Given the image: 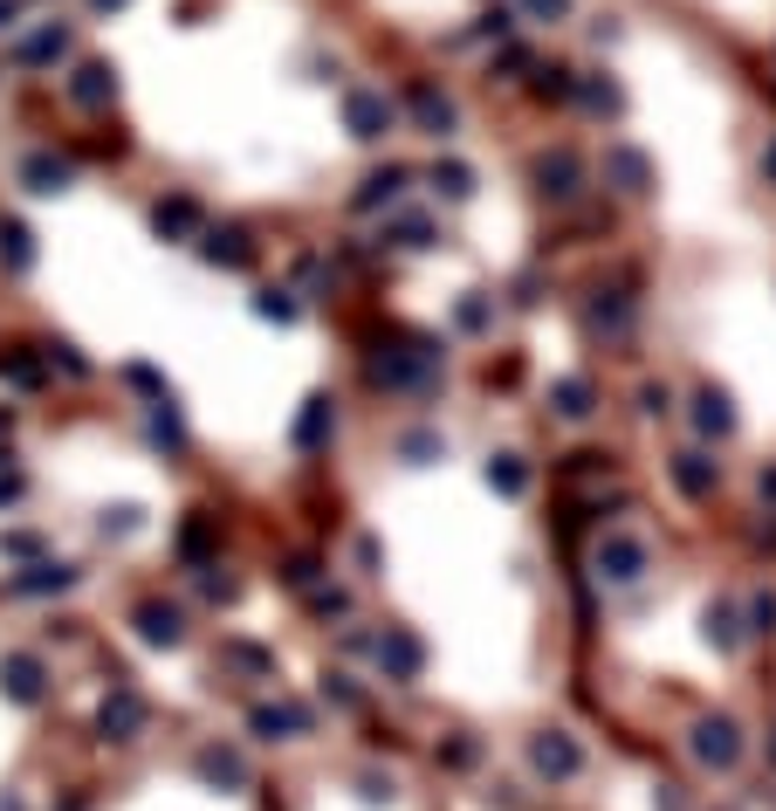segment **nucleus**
<instances>
[{
    "mask_svg": "<svg viewBox=\"0 0 776 811\" xmlns=\"http://www.w3.org/2000/svg\"><path fill=\"white\" fill-rule=\"evenodd\" d=\"M392 125H399V104H392L379 84H351V90H344V131H351L357 145H385Z\"/></svg>",
    "mask_w": 776,
    "mask_h": 811,
    "instance_id": "obj_1",
    "label": "nucleus"
},
{
    "mask_svg": "<svg viewBox=\"0 0 776 811\" xmlns=\"http://www.w3.org/2000/svg\"><path fill=\"white\" fill-rule=\"evenodd\" d=\"M529 770H537L543 784L585 778V743L570 736V729H537V736H529Z\"/></svg>",
    "mask_w": 776,
    "mask_h": 811,
    "instance_id": "obj_2",
    "label": "nucleus"
},
{
    "mask_svg": "<svg viewBox=\"0 0 776 811\" xmlns=\"http://www.w3.org/2000/svg\"><path fill=\"white\" fill-rule=\"evenodd\" d=\"M687 756L721 778V770H735V763H743V729H735L728 715H701V722L687 729Z\"/></svg>",
    "mask_w": 776,
    "mask_h": 811,
    "instance_id": "obj_3",
    "label": "nucleus"
},
{
    "mask_svg": "<svg viewBox=\"0 0 776 811\" xmlns=\"http://www.w3.org/2000/svg\"><path fill=\"white\" fill-rule=\"evenodd\" d=\"M405 117H413V131L433 138V145L461 131V104L446 97L440 84H426V76H420V84H405Z\"/></svg>",
    "mask_w": 776,
    "mask_h": 811,
    "instance_id": "obj_4",
    "label": "nucleus"
},
{
    "mask_svg": "<svg viewBox=\"0 0 776 811\" xmlns=\"http://www.w3.org/2000/svg\"><path fill=\"white\" fill-rule=\"evenodd\" d=\"M591 564H598L605 585H639V578L652 571V550H646V537H632V530H605Z\"/></svg>",
    "mask_w": 776,
    "mask_h": 811,
    "instance_id": "obj_5",
    "label": "nucleus"
},
{
    "mask_svg": "<svg viewBox=\"0 0 776 811\" xmlns=\"http://www.w3.org/2000/svg\"><path fill=\"white\" fill-rule=\"evenodd\" d=\"M440 372V351L420 338V344H405V351H379L372 358V385H392V392H405V385H426Z\"/></svg>",
    "mask_w": 776,
    "mask_h": 811,
    "instance_id": "obj_6",
    "label": "nucleus"
},
{
    "mask_svg": "<svg viewBox=\"0 0 776 811\" xmlns=\"http://www.w3.org/2000/svg\"><path fill=\"white\" fill-rule=\"evenodd\" d=\"M145 722H151L145 695L117 681L110 695H104V709H97V736H104V743H138V736H145Z\"/></svg>",
    "mask_w": 776,
    "mask_h": 811,
    "instance_id": "obj_7",
    "label": "nucleus"
},
{
    "mask_svg": "<svg viewBox=\"0 0 776 811\" xmlns=\"http://www.w3.org/2000/svg\"><path fill=\"white\" fill-rule=\"evenodd\" d=\"M35 199H56V193H69L76 186V158L69 152H56V145H35L28 158H21V173H14Z\"/></svg>",
    "mask_w": 776,
    "mask_h": 811,
    "instance_id": "obj_8",
    "label": "nucleus"
},
{
    "mask_svg": "<svg viewBox=\"0 0 776 811\" xmlns=\"http://www.w3.org/2000/svg\"><path fill=\"white\" fill-rule=\"evenodd\" d=\"M0 695H8L14 709H42V695H49L42 654H0Z\"/></svg>",
    "mask_w": 776,
    "mask_h": 811,
    "instance_id": "obj_9",
    "label": "nucleus"
},
{
    "mask_svg": "<svg viewBox=\"0 0 776 811\" xmlns=\"http://www.w3.org/2000/svg\"><path fill=\"white\" fill-rule=\"evenodd\" d=\"M372 654H379V674L385 681H420L426 674V646H420V633H405V626H385L372 639Z\"/></svg>",
    "mask_w": 776,
    "mask_h": 811,
    "instance_id": "obj_10",
    "label": "nucleus"
},
{
    "mask_svg": "<svg viewBox=\"0 0 776 811\" xmlns=\"http://www.w3.org/2000/svg\"><path fill=\"white\" fill-rule=\"evenodd\" d=\"M537 186H543V199H550V207H570V199L585 193V158L570 152V145L543 152V158H537Z\"/></svg>",
    "mask_w": 776,
    "mask_h": 811,
    "instance_id": "obj_11",
    "label": "nucleus"
},
{
    "mask_svg": "<svg viewBox=\"0 0 776 811\" xmlns=\"http://www.w3.org/2000/svg\"><path fill=\"white\" fill-rule=\"evenodd\" d=\"M131 626H138L145 646H186V605H173V598H138L131 605Z\"/></svg>",
    "mask_w": 776,
    "mask_h": 811,
    "instance_id": "obj_12",
    "label": "nucleus"
},
{
    "mask_svg": "<svg viewBox=\"0 0 776 811\" xmlns=\"http://www.w3.org/2000/svg\"><path fill=\"white\" fill-rule=\"evenodd\" d=\"M255 234L248 227H199V262H207V268H255Z\"/></svg>",
    "mask_w": 776,
    "mask_h": 811,
    "instance_id": "obj_13",
    "label": "nucleus"
},
{
    "mask_svg": "<svg viewBox=\"0 0 776 811\" xmlns=\"http://www.w3.org/2000/svg\"><path fill=\"white\" fill-rule=\"evenodd\" d=\"M193 778L214 784V791H248V756L234 743H199L193 750Z\"/></svg>",
    "mask_w": 776,
    "mask_h": 811,
    "instance_id": "obj_14",
    "label": "nucleus"
},
{
    "mask_svg": "<svg viewBox=\"0 0 776 811\" xmlns=\"http://www.w3.org/2000/svg\"><path fill=\"white\" fill-rule=\"evenodd\" d=\"M667 475H674V489H680L687 502H708V496L721 489V461H715L708 448H680V455L667 461Z\"/></svg>",
    "mask_w": 776,
    "mask_h": 811,
    "instance_id": "obj_15",
    "label": "nucleus"
},
{
    "mask_svg": "<svg viewBox=\"0 0 776 811\" xmlns=\"http://www.w3.org/2000/svg\"><path fill=\"white\" fill-rule=\"evenodd\" d=\"M248 736H262V743H296V736H310V709L303 702H255L248 709Z\"/></svg>",
    "mask_w": 776,
    "mask_h": 811,
    "instance_id": "obj_16",
    "label": "nucleus"
},
{
    "mask_svg": "<svg viewBox=\"0 0 776 811\" xmlns=\"http://www.w3.org/2000/svg\"><path fill=\"white\" fill-rule=\"evenodd\" d=\"M62 97H69L76 110H110V104H117V69L97 62V56H90V62H76V69H69V84H62Z\"/></svg>",
    "mask_w": 776,
    "mask_h": 811,
    "instance_id": "obj_17",
    "label": "nucleus"
},
{
    "mask_svg": "<svg viewBox=\"0 0 776 811\" xmlns=\"http://www.w3.org/2000/svg\"><path fill=\"white\" fill-rule=\"evenodd\" d=\"M405 186H413V173H405V166H379V173H364V179H357V193H351V214H392L399 199H405Z\"/></svg>",
    "mask_w": 776,
    "mask_h": 811,
    "instance_id": "obj_18",
    "label": "nucleus"
},
{
    "mask_svg": "<svg viewBox=\"0 0 776 811\" xmlns=\"http://www.w3.org/2000/svg\"><path fill=\"white\" fill-rule=\"evenodd\" d=\"M199 227H207V214H199V199H193V193L151 199V234H158V241H199Z\"/></svg>",
    "mask_w": 776,
    "mask_h": 811,
    "instance_id": "obj_19",
    "label": "nucleus"
},
{
    "mask_svg": "<svg viewBox=\"0 0 776 811\" xmlns=\"http://www.w3.org/2000/svg\"><path fill=\"white\" fill-rule=\"evenodd\" d=\"M69 49H76L69 21H42L35 35H21V42H14V62L21 69H56V62H69Z\"/></svg>",
    "mask_w": 776,
    "mask_h": 811,
    "instance_id": "obj_20",
    "label": "nucleus"
},
{
    "mask_svg": "<svg viewBox=\"0 0 776 811\" xmlns=\"http://www.w3.org/2000/svg\"><path fill=\"white\" fill-rule=\"evenodd\" d=\"M289 440H296L303 455L331 448V440H337V399H331V392H310V399H303V413H296V427H289Z\"/></svg>",
    "mask_w": 776,
    "mask_h": 811,
    "instance_id": "obj_21",
    "label": "nucleus"
},
{
    "mask_svg": "<svg viewBox=\"0 0 776 811\" xmlns=\"http://www.w3.org/2000/svg\"><path fill=\"white\" fill-rule=\"evenodd\" d=\"M76 585H84V571H76V564H56V557H35L28 571L14 578L21 598H62V592H76Z\"/></svg>",
    "mask_w": 776,
    "mask_h": 811,
    "instance_id": "obj_22",
    "label": "nucleus"
},
{
    "mask_svg": "<svg viewBox=\"0 0 776 811\" xmlns=\"http://www.w3.org/2000/svg\"><path fill=\"white\" fill-rule=\"evenodd\" d=\"M605 179L619 193H652V158L639 145H605Z\"/></svg>",
    "mask_w": 776,
    "mask_h": 811,
    "instance_id": "obj_23",
    "label": "nucleus"
},
{
    "mask_svg": "<svg viewBox=\"0 0 776 811\" xmlns=\"http://www.w3.org/2000/svg\"><path fill=\"white\" fill-rule=\"evenodd\" d=\"M687 420H694V433H701V440H728L735 433V406H728L721 385H701V392H694V406H687Z\"/></svg>",
    "mask_w": 776,
    "mask_h": 811,
    "instance_id": "obj_24",
    "label": "nucleus"
},
{
    "mask_svg": "<svg viewBox=\"0 0 776 811\" xmlns=\"http://www.w3.org/2000/svg\"><path fill=\"white\" fill-rule=\"evenodd\" d=\"M632 316H639V310H632V296H626V290H598V296H591V310H585V323H591L598 338H632Z\"/></svg>",
    "mask_w": 776,
    "mask_h": 811,
    "instance_id": "obj_25",
    "label": "nucleus"
},
{
    "mask_svg": "<svg viewBox=\"0 0 776 811\" xmlns=\"http://www.w3.org/2000/svg\"><path fill=\"white\" fill-rule=\"evenodd\" d=\"M214 550H220V516L193 509V516H186V530H179V564H186V571H199V564H207Z\"/></svg>",
    "mask_w": 776,
    "mask_h": 811,
    "instance_id": "obj_26",
    "label": "nucleus"
},
{
    "mask_svg": "<svg viewBox=\"0 0 776 811\" xmlns=\"http://www.w3.org/2000/svg\"><path fill=\"white\" fill-rule=\"evenodd\" d=\"M550 413H557V420H591V413H598L591 379H585V372H563V379L550 385Z\"/></svg>",
    "mask_w": 776,
    "mask_h": 811,
    "instance_id": "obj_27",
    "label": "nucleus"
},
{
    "mask_svg": "<svg viewBox=\"0 0 776 811\" xmlns=\"http://www.w3.org/2000/svg\"><path fill=\"white\" fill-rule=\"evenodd\" d=\"M145 440H151V448H166V455H179V448H186V420L173 413V399H166V392H158V399L145 406Z\"/></svg>",
    "mask_w": 776,
    "mask_h": 811,
    "instance_id": "obj_28",
    "label": "nucleus"
},
{
    "mask_svg": "<svg viewBox=\"0 0 776 811\" xmlns=\"http://www.w3.org/2000/svg\"><path fill=\"white\" fill-rule=\"evenodd\" d=\"M0 379H8L14 392H35L49 379V364H42V351H28V344H0Z\"/></svg>",
    "mask_w": 776,
    "mask_h": 811,
    "instance_id": "obj_29",
    "label": "nucleus"
},
{
    "mask_svg": "<svg viewBox=\"0 0 776 811\" xmlns=\"http://www.w3.org/2000/svg\"><path fill=\"white\" fill-rule=\"evenodd\" d=\"M578 104L598 117V125H611V117L626 110V90H619V84H611V76L598 69V76H578Z\"/></svg>",
    "mask_w": 776,
    "mask_h": 811,
    "instance_id": "obj_30",
    "label": "nucleus"
},
{
    "mask_svg": "<svg viewBox=\"0 0 776 811\" xmlns=\"http://www.w3.org/2000/svg\"><path fill=\"white\" fill-rule=\"evenodd\" d=\"M529 97H537V104H578V69H570V62H543L537 84H529Z\"/></svg>",
    "mask_w": 776,
    "mask_h": 811,
    "instance_id": "obj_31",
    "label": "nucleus"
},
{
    "mask_svg": "<svg viewBox=\"0 0 776 811\" xmlns=\"http://www.w3.org/2000/svg\"><path fill=\"white\" fill-rule=\"evenodd\" d=\"M433 193L440 199H454V207H461V199H474V166H468V158H433Z\"/></svg>",
    "mask_w": 776,
    "mask_h": 811,
    "instance_id": "obj_32",
    "label": "nucleus"
},
{
    "mask_svg": "<svg viewBox=\"0 0 776 811\" xmlns=\"http://www.w3.org/2000/svg\"><path fill=\"white\" fill-rule=\"evenodd\" d=\"M529 481H537V475H529V461L522 455H488V489H495V496H529Z\"/></svg>",
    "mask_w": 776,
    "mask_h": 811,
    "instance_id": "obj_33",
    "label": "nucleus"
},
{
    "mask_svg": "<svg viewBox=\"0 0 776 811\" xmlns=\"http://www.w3.org/2000/svg\"><path fill=\"white\" fill-rule=\"evenodd\" d=\"M0 262H8V275H28L35 268V234L21 221H0Z\"/></svg>",
    "mask_w": 776,
    "mask_h": 811,
    "instance_id": "obj_34",
    "label": "nucleus"
},
{
    "mask_svg": "<svg viewBox=\"0 0 776 811\" xmlns=\"http://www.w3.org/2000/svg\"><path fill=\"white\" fill-rule=\"evenodd\" d=\"M708 646H715V654H735V646H743V619H735L728 598L708 605Z\"/></svg>",
    "mask_w": 776,
    "mask_h": 811,
    "instance_id": "obj_35",
    "label": "nucleus"
},
{
    "mask_svg": "<svg viewBox=\"0 0 776 811\" xmlns=\"http://www.w3.org/2000/svg\"><path fill=\"white\" fill-rule=\"evenodd\" d=\"M385 241H392V248H433V221L426 214H399V221H385Z\"/></svg>",
    "mask_w": 776,
    "mask_h": 811,
    "instance_id": "obj_36",
    "label": "nucleus"
},
{
    "mask_svg": "<svg viewBox=\"0 0 776 811\" xmlns=\"http://www.w3.org/2000/svg\"><path fill=\"white\" fill-rule=\"evenodd\" d=\"M255 316H262V323H282V331H289V323L303 316V310H296V290H255Z\"/></svg>",
    "mask_w": 776,
    "mask_h": 811,
    "instance_id": "obj_37",
    "label": "nucleus"
},
{
    "mask_svg": "<svg viewBox=\"0 0 776 811\" xmlns=\"http://www.w3.org/2000/svg\"><path fill=\"white\" fill-rule=\"evenodd\" d=\"M399 455H405V461H413V468H433V461L446 455V440H440L433 427H413V433H405V440H399Z\"/></svg>",
    "mask_w": 776,
    "mask_h": 811,
    "instance_id": "obj_38",
    "label": "nucleus"
},
{
    "mask_svg": "<svg viewBox=\"0 0 776 811\" xmlns=\"http://www.w3.org/2000/svg\"><path fill=\"white\" fill-rule=\"evenodd\" d=\"M310 613L316 619H351V592L344 585H310Z\"/></svg>",
    "mask_w": 776,
    "mask_h": 811,
    "instance_id": "obj_39",
    "label": "nucleus"
},
{
    "mask_svg": "<svg viewBox=\"0 0 776 811\" xmlns=\"http://www.w3.org/2000/svg\"><path fill=\"white\" fill-rule=\"evenodd\" d=\"M515 35V14L509 8H488L481 21H474V35H461V42H509Z\"/></svg>",
    "mask_w": 776,
    "mask_h": 811,
    "instance_id": "obj_40",
    "label": "nucleus"
},
{
    "mask_svg": "<svg viewBox=\"0 0 776 811\" xmlns=\"http://www.w3.org/2000/svg\"><path fill=\"white\" fill-rule=\"evenodd\" d=\"M97 530H104V537H138V530H145V509H138V502H117V509H104Z\"/></svg>",
    "mask_w": 776,
    "mask_h": 811,
    "instance_id": "obj_41",
    "label": "nucleus"
},
{
    "mask_svg": "<svg viewBox=\"0 0 776 811\" xmlns=\"http://www.w3.org/2000/svg\"><path fill=\"white\" fill-rule=\"evenodd\" d=\"M433 756H440L446 770H474V763H481V743H474V736H454V743H440Z\"/></svg>",
    "mask_w": 776,
    "mask_h": 811,
    "instance_id": "obj_42",
    "label": "nucleus"
},
{
    "mask_svg": "<svg viewBox=\"0 0 776 811\" xmlns=\"http://www.w3.org/2000/svg\"><path fill=\"white\" fill-rule=\"evenodd\" d=\"M563 14H570V0H522V14H515V21H537V28L550 21V28H557Z\"/></svg>",
    "mask_w": 776,
    "mask_h": 811,
    "instance_id": "obj_43",
    "label": "nucleus"
},
{
    "mask_svg": "<svg viewBox=\"0 0 776 811\" xmlns=\"http://www.w3.org/2000/svg\"><path fill=\"white\" fill-rule=\"evenodd\" d=\"M227 661H234V667H248V674H268V667H275V654H268V646H240V639L227 646Z\"/></svg>",
    "mask_w": 776,
    "mask_h": 811,
    "instance_id": "obj_44",
    "label": "nucleus"
},
{
    "mask_svg": "<svg viewBox=\"0 0 776 811\" xmlns=\"http://www.w3.org/2000/svg\"><path fill=\"white\" fill-rule=\"evenodd\" d=\"M42 364H62L69 379H90V358H76V344H49V351H42Z\"/></svg>",
    "mask_w": 776,
    "mask_h": 811,
    "instance_id": "obj_45",
    "label": "nucleus"
},
{
    "mask_svg": "<svg viewBox=\"0 0 776 811\" xmlns=\"http://www.w3.org/2000/svg\"><path fill=\"white\" fill-rule=\"evenodd\" d=\"M639 413H646V420H667V413H674V392H667V385H639Z\"/></svg>",
    "mask_w": 776,
    "mask_h": 811,
    "instance_id": "obj_46",
    "label": "nucleus"
},
{
    "mask_svg": "<svg viewBox=\"0 0 776 811\" xmlns=\"http://www.w3.org/2000/svg\"><path fill=\"white\" fill-rule=\"evenodd\" d=\"M357 798H364V804H392V778H379V770H357Z\"/></svg>",
    "mask_w": 776,
    "mask_h": 811,
    "instance_id": "obj_47",
    "label": "nucleus"
},
{
    "mask_svg": "<svg viewBox=\"0 0 776 811\" xmlns=\"http://www.w3.org/2000/svg\"><path fill=\"white\" fill-rule=\"evenodd\" d=\"M316 578H323V564H316V557H289V571H282V585H296V592H310Z\"/></svg>",
    "mask_w": 776,
    "mask_h": 811,
    "instance_id": "obj_48",
    "label": "nucleus"
},
{
    "mask_svg": "<svg viewBox=\"0 0 776 811\" xmlns=\"http://www.w3.org/2000/svg\"><path fill=\"white\" fill-rule=\"evenodd\" d=\"M0 550H8V557H42V537H35V530H8V537H0Z\"/></svg>",
    "mask_w": 776,
    "mask_h": 811,
    "instance_id": "obj_49",
    "label": "nucleus"
},
{
    "mask_svg": "<svg viewBox=\"0 0 776 811\" xmlns=\"http://www.w3.org/2000/svg\"><path fill=\"white\" fill-rule=\"evenodd\" d=\"M454 323H461V331H488V296H461Z\"/></svg>",
    "mask_w": 776,
    "mask_h": 811,
    "instance_id": "obj_50",
    "label": "nucleus"
},
{
    "mask_svg": "<svg viewBox=\"0 0 776 811\" xmlns=\"http://www.w3.org/2000/svg\"><path fill=\"white\" fill-rule=\"evenodd\" d=\"M749 619H756L749 633H776V598H769V592H756V598H749Z\"/></svg>",
    "mask_w": 776,
    "mask_h": 811,
    "instance_id": "obj_51",
    "label": "nucleus"
},
{
    "mask_svg": "<svg viewBox=\"0 0 776 811\" xmlns=\"http://www.w3.org/2000/svg\"><path fill=\"white\" fill-rule=\"evenodd\" d=\"M323 702H337V709H357L364 695H357V687H351L344 674H331V681H323Z\"/></svg>",
    "mask_w": 776,
    "mask_h": 811,
    "instance_id": "obj_52",
    "label": "nucleus"
},
{
    "mask_svg": "<svg viewBox=\"0 0 776 811\" xmlns=\"http://www.w3.org/2000/svg\"><path fill=\"white\" fill-rule=\"evenodd\" d=\"M21 489H28V481H21V468H8V475H0V509H14V502H21Z\"/></svg>",
    "mask_w": 776,
    "mask_h": 811,
    "instance_id": "obj_53",
    "label": "nucleus"
},
{
    "mask_svg": "<svg viewBox=\"0 0 776 811\" xmlns=\"http://www.w3.org/2000/svg\"><path fill=\"white\" fill-rule=\"evenodd\" d=\"M756 489H763V502H776V468H763V475H756Z\"/></svg>",
    "mask_w": 776,
    "mask_h": 811,
    "instance_id": "obj_54",
    "label": "nucleus"
},
{
    "mask_svg": "<svg viewBox=\"0 0 776 811\" xmlns=\"http://www.w3.org/2000/svg\"><path fill=\"white\" fill-rule=\"evenodd\" d=\"M14 14H21V0H0V35L14 28Z\"/></svg>",
    "mask_w": 776,
    "mask_h": 811,
    "instance_id": "obj_55",
    "label": "nucleus"
},
{
    "mask_svg": "<svg viewBox=\"0 0 776 811\" xmlns=\"http://www.w3.org/2000/svg\"><path fill=\"white\" fill-rule=\"evenodd\" d=\"M14 433V406H0V440H8Z\"/></svg>",
    "mask_w": 776,
    "mask_h": 811,
    "instance_id": "obj_56",
    "label": "nucleus"
},
{
    "mask_svg": "<svg viewBox=\"0 0 776 811\" xmlns=\"http://www.w3.org/2000/svg\"><path fill=\"white\" fill-rule=\"evenodd\" d=\"M14 468V448H8V440H0V475H8Z\"/></svg>",
    "mask_w": 776,
    "mask_h": 811,
    "instance_id": "obj_57",
    "label": "nucleus"
},
{
    "mask_svg": "<svg viewBox=\"0 0 776 811\" xmlns=\"http://www.w3.org/2000/svg\"><path fill=\"white\" fill-rule=\"evenodd\" d=\"M90 8H97V14H117V8H125V0H90Z\"/></svg>",
    "mask_w": 776,
    "mask_h": 811,
    "instance_id": "obj_58",
    "label": "nucleus"
},
{
    "mask_svg": "<svg viewBox=\"0 0 776 811\" xmlns=\"http://www.w3.org/2000/svg\"><path fill=\"white\" fill-rule=\"evenodd\" d=\"M763 173H769V179H776V145H769V152H763Z\"/></svg>",
    "mask_w": 776,
    "mask_h": 811,
    "instance_id": "obj_59",
    "label": "nucleus"
},
{
    "mask_svg": "<svg viewBox=\"0 0 776 811\" xmlns=\"http://www.w3.org/2000/svg\"><path fill=\"white\" fill-rule=\"evenodd\" d=\"M769 763H776V722H769Z\"/></svg>",
    "mask_w": 776,
    "mask_h": 811,
    "instance_id": "obj_60",
    "label": "nucleus"
}]
</instances>
